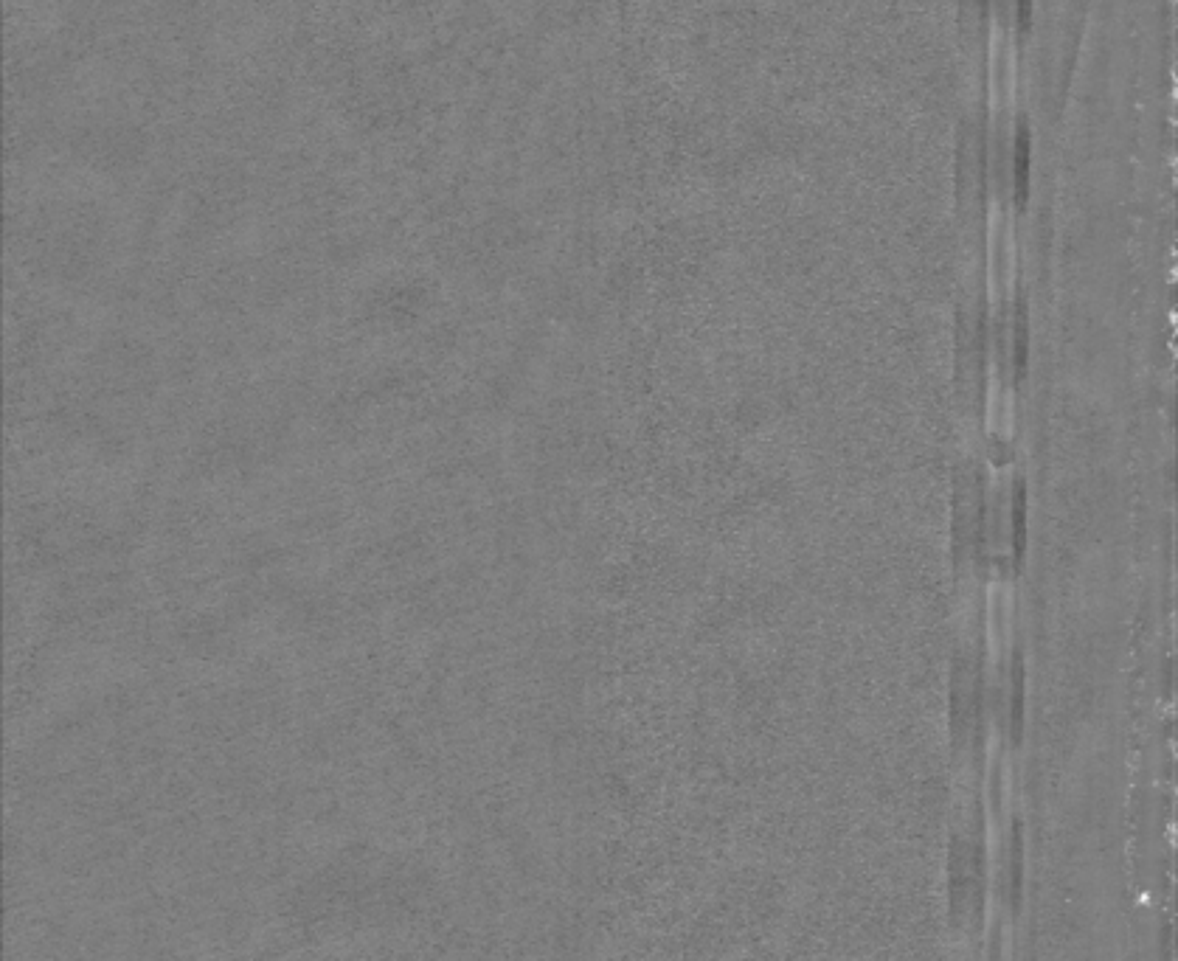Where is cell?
<instances>
[{"instance_id":"cell-3","label":"cell","mask_w":1178,"mask_h":961,"mask_svg":"<svg viewBox=\"0 0 1178 961\" xmlns=\"http://www.w3.org/2000/svg\"><path fill=\"white\" fill-rule=\"evenodd\" d=\"M965 3H968V6L973 3V6H976V9H982V12H985V6H987V0H965Z\"/></svg>"},{"instance_id":"cell-1","label":"cell","mask_w":1178,"mask_h":961,"mask_svg":"<svg viewBox=\"0 0 1178 961\" xmlns=\"http://www.w3.org/2000/svg\"><path fill=\"white\" fill-rule=\"evenodd\" d=\"M1015 149H1013V180H1015V197L1024 200L1029 186V133L1024 124H1018L1015 130Z\"/></svg>"},{"instance_id":"cell-2","label":"cell","mask_w":1178,"mask_h":961,"mask_svg":"<svg viewBox=\"0 0 1178 961\" xmlns=\"http://www.w3.org/2000/svg\"><path fill=\"white\" fill-rule=\"evenodd\" d=\"M1029 17H1032V0H1015V23H1018V29H1027Z\"/></svg>"}]
</instances>
